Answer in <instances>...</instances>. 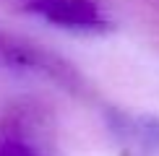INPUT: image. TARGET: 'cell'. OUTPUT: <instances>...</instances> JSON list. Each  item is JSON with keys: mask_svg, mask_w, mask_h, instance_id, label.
Returning a JSON list of instances; mask_svg holds the SVG:
<instances>
[{"mask_svg": "<svg viewBox=\"0 0 159 156\" xmlns=\"http://www.w3.org/2000/svg\"><path fill=\"white\" fill-rule=\"evenodd\" d=\"M3 156H29V154H26L24 148H8V151H5Z\"/></svg>", "mask_w": 159, "mask_h": 156, "instance_id": "obj_1", "label": "cell"}]
</instances>
